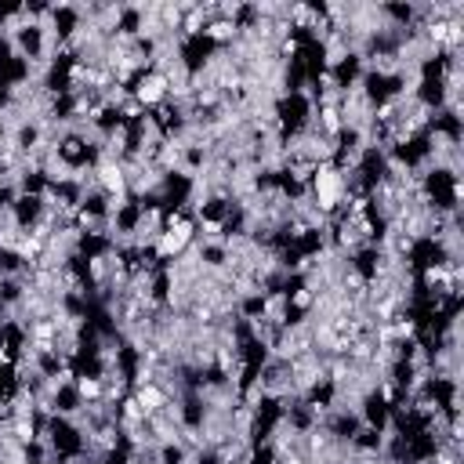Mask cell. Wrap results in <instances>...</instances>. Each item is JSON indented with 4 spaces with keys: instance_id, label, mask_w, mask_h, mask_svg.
<instances>
[{
    "instance_id": "cell-1",
    "label": "cell",
    "mask_w": 464,
    "mask_h": 464,
    "mask_svg": "<svg viewBox=\"0 0 464 464\" xmlns=\"http://www.w3.org/2000/svg\"><path fill=\"white\" fill-rule=\"evenodd\" d=\"M131 99L142 106L146 113H156L167 99H171V84H167V76L164 73H156V69H146L142 76H138L134 84H131Z\"/></svg>"
}]
</instances>
